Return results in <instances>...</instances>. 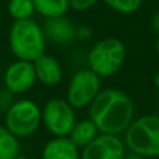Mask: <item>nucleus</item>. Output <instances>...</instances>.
Returning <instances> with one entry per match:
<instances>
[{"instance_id":"6","label":"nucleus","mask_w":159,"mask_h":159,"mask_svg":"<svg viewBox=\"0 0 159 159\" xmlns=\"http://www.w3.org/2000/svg\"><path fill=\"white\" fill-rule=\"evenodd\" d=\"M74 110L66 99H49L42 109V123L53 137H69L77 123Z\"/></svg>"},{"instance_id":"16","label":"nucleus","mask_w":159,"mask_h":159,"mask_svg":"<svg viewBox=\"0 0 159 159\" xmlns=\"http://www.w3.org/2000/svg\"><path fill=\"white\" fill-rule=\"evenodd\" d=\"M7 11L14 21L31 20L35 14L32 0H10L7 6Z\"/></svg>"},{"instance_id":"7","label":"nucleus","mask_w":159,"mask_h":159,"mask_svg":"<svg viewBox=\"0 0 159 159\" xmlns=\"http://www.w3.org/2000/svg\"><path fill=\"white\" fill-rule=\"evenodd\" d=\"M101 77L92 70L81 69L73 74L67 88V102L74 109H84L89 106L92 101L102 91Z\"/></svg>"},{"instance_id":"17","label":"nucleus","mask_w":159,"mask_h":159,"mask_svg":"<svg viewBox=\"0 0 159 159\" xmlns=\"http://www.w3.org/2000/svg\"><path fill=\"white\" fill-rule=\"evenodd\" d=\"M107 7L123 16H131L141 8L144 0H103Z\"/></svg>"},{"instance_id":"12","label":"nucleus","mask_w":159,"mask_h":159,"mask_svg":"<svg viewBox=\"0 0 159 159\" xmlns=\"http://www.w3.org/2000/svg\"><path fill=\"white\" fill-rule=\"evenodd\" d=\"M42 159H81L80 148L69 137H53L45 144Z\"/></svg>"},{"instance_id":"14","label":"nucleus","mask_w":159,"mask_h":159,"mask_svg":"<svg viewBox=\"0 0 159 159\" xmlns=\"http://www.w3.org/2000/svg\"><path fill=\"white\" fill-rule=\"evenodd\" d=\"M35 13L45 18L63 17L70 8L69 0H32Z\"/></svg>"},{"instance_id":"9","label":"nucleus","mask_w":159,"mask_h":159,"mask_svg":"<svg viewBox=\"0 0 159 159\" xmlns=\"http://www.w3.org/2000/svg\"><path fill=\"white\" fill-rule=\"evenodd\" d=\"M4 87L11 93H24L34 87L38 80L34 63L17 60L7 67L4 73Z\"/></svg>"},{"instance_id":"11","label":"nucleus","mask_w":159,"mask_h":159,"mask_svg":"<svg viewBox=\"0 0 159 159\" xmlns=\"http://www.w3.org/2000/svg\"><path fill=\"white\" fill-rule=\"evenodd\" d=\"M34 67H35L36 80L48 87H55L60 84L63 78V70L60 63L53 56L46 53L34 61Z\"/></svg>"},{"instance_id":"1","label":"nucleus","mask_w":159,"mask_h":159,"mask_svg":"<svg viewBox=\"0 0 159 159\" xmlns=\"http://www.w3.org/2000/svg\"><path fill=\"white\" fill-rule=\"evenodd\" d=\"M88 107L89 119L102 134H124L135 119L133 99L116 88L102 89Z\"/></svg>"},{"instance_id":"22","label":"nucleus","mask_w":159,"mask_h":159,"mask_svg":"<svg viewBox=\"0 0 159 159\" xmlns=\"http://www.w3.org/2000/svg\"><path fill=\"white\" fill-rule=\"evenodd\" d=\"M155 50H157V53L159 55V35H158V39H157V43H155Z\"/></svg>"},{"instance_id":"13","label":"nucleus","mask_w":159,"mask_h":159,"mask_svg":"<svg viewBox=\"0 0 159 159\" xmlns=\"http://www.w3.org/2000/svg\"><path fill=\"white\" fill-rule=\"evenodd\" d=\"M99 134H101V133H99L98 127L88 117V119H84V120H80L74 124L71 133L69 134V138L80 149H82V148H85L88 144L92 143Z\"/></svg>"},{"instance_id":"18","label":"nucleus","mask_w":159,"mask_h":159,"mask_svg":"<svg viewBox=\"0 0 159 159\" xmlns=\"http://www.w3.org/2000/svg\"><path fill=\"white\" fill-rule=\"evenodd\" d=\"M70 2V8L78 11V13H84L88 11L99 2V0H69Z\"/></svg>"},{"instance_id":"23","label":"nucleus","mask_w":159,"mask_h":159,"mask_svg":"<svg viewBox=\"0 0 159 159\" xmlns=\"http://www.w3.org/2000/svg\"><path fill=\"white\" fill-rule=\"evenodd\" d=\"M17 159H30V158H28V157H25V155H20V157L17 158Z\"/></svg>"},{"instance_id":"3","label":"nucleus","mask_w":159,"mask_h":159,"mask_svg":"<svg viewBox=\"0 0 159 159\" xmlns=\"http://www.w3.org/2000/svg\"><path fill=\"white\" fill-rule=\"evenodd\" d=\"M127 59V48L117 38H103L89 49L87 56L88 69L101 78L117 74Z\"/></svg>"},{"instance_id":"10","label":"nucleus","mask_w":159,"mask_h":159,"mask_svg":"<svg viewBox=\"0 0 159 159\" xmlns=\"http://www.w3.org/2000/svg\"><path fill=\"white\" fill-rule=\"evenodd\" d=\"M45 38L56 45H67L75 39L78 35V30L74 27L71 20L63 17H55V18H46L42 27Z\"/></svg>"},{"instance_id":"15","label":"nucleus","mask_w":159,"mask_h":159,"mask_svg":"<svg viewBox=\"0 0 159 159\" xmlns=\"http://www.w3.org/2000/svg\"><path fill=\"white\" fill-rule=\"evenodd\" d=\"M21 155L20 140L6 126H0V159H17Z\"/></svg>"},{"instance_id":"20","label":"nucleus","mask_w":159,"mask_h":159,"mask_svg":"<svg viewBox=\"0 0 159 159\" xmlns=\"http://www.w3.org/2000/svg\"><path fill=\"white\" fill-rule=\"evenodd\" d=\"M124 159H148L145 157H143V155H138V154H134V152H127L126 157H124Z\"/></svg>"},{"instance_id":"2","label":"nucleus","mask_w":159,"mask_h":159,"mask_svg":"<svg viewBox=\"0 0 159 159\" xmlns=\"http://www.w3.org/2000/svg\"><path fill=\"white\" fill-rule=\"evenodd\" d=\"M8 45L17 60L34 61L45 55L46 38L39 24L31 20L14 21L8 32Z\"/></svg>"},{"instance_id":"5","label":"nucleus","mask_w":159,"mask_h":159,"mask_svg":"<svg viewBox=\"0 0 159 159\" xmlns=\"http://www.w3.org/2000/svg\"><path fill=\"white\" fill-rule=\"evenodd\" d=\"M42 123V109L31 99L13 102L6 110L4 126L18 140L28 138L38 131Z\"/></svg>"},{"instance_id":"4","label":"nucleus","mask_w":159,"mask_h":159,"mask_svg":"<svg viewBox=\"0 0 159 159\" xmlns=\"http://www.w3.org/2000/svg\"><path fill=\"white\" fill-rule=\"evenodd\" d=\"M130 152L151 159L159 157V115H144L134 119L124 133Z\"/></svg>"},{"instance_id":"8","label":"nucleus","mask_w":159,"mask_h":159,"mask_svg":"<svg viewBox=\"0 0 159 159\" xmlns=\"http://www.w3.org/2000/svg\"><path fill=\"white\" fill-rule=\"evenodd\" d=\"M127 147L124 140L113 134H99L81 151V159H124Z\"/></svg>"},{"instance_id":"21","label":"nucleus","mask_w":159,"mask_h":159,"mask_svg":"<svg viewBox=\"0 0 159 159\" xmlns=\"http://www.w3.org/2000/svg\"><path fill=\"white\" fill-rule=\"evenodd\" d=\"M154 84H155V87H157V89L159 91V70L157 71V74H155V78H154Z\"/></svg>"},{"instance_id":"19","label":"nucleus","mask_w":159,"mask_h":159,"mask_svg":"<svg viewBox=\"0 0 159 159\" xmlns=\"http://www.w3.org/2000/svg\"><path fill=\"white\" fill-rule=\"evenodd\" d=\"M151 28L159 35V11H157V13L151 17Z\"/></svg>"}]
</instances>
